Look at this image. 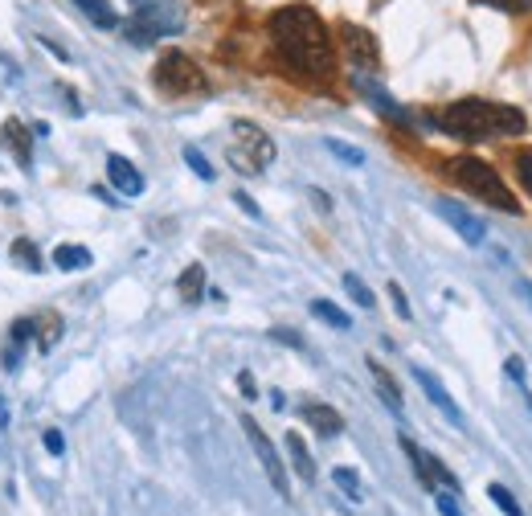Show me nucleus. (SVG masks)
Returning <instances> with one entry per match:
<instances>
[{
  "label": "nucleus",
  "instance_id": "nucleus-1",
  "mask_svg": "<svg viewBox=\"0 0 532 516\" xmlns=\"http://www.w3.org/2000/svg\"><path fill=\"white\" fill-rule=\"evenodd\" d=\"M271 41L287 74L303 82H328L336 74L332 33L312 5H283L271 17Z\"/></svg>",
  "mask_w": 532,
  "mask_h": 516
},
{
  "label": "nucleus",
  "instance_id": "nucleus-2",
  "mask_svg": "<svg viewBox=\"0 0 532 516\" xmlns=\"http://www.w3.org/2000/svg\"><path fill=\"white\" fill-rule=\"evenodd\" d=\"M434 123L463 144L512 140V136H524V127H528L520 107H508V103H496V99H459L451 107H442Z\"/></svg>",
  "mask_w": 532,
  "mask_h": 516
},
{
  "label": "nucleus",
  "instance_id": "nucleus-3",
  "mask_svg": "<svg viewBox=\"0 0 532 516\" xmlns=\"http://www.w3.org/2000/svg\"><path fill=\"white\" fill-rule=\"evenodd\" d=\"M442 168H447V177H451L455 185H463V189L475 193L479 201L496 205L500 213H520V201L512 197V189L504 185V177H500V172L487 164V160H479V156H455V160H447Z\"/></svg>",
  "mask_w": 532,
  "mask_h": 516
},
{
  "label": "nucleus",
  "instance_id": "nucleus-4",
  "mask_svg": "<svg viewBox=\"0 0 532 516\" xmlns=\"http://www.w3.org/2000/svg\"><path fill=\"white\" fill-rule=\"evenodd\" d=\"M152 82H156V91L168 95V99H189V95H205L209 91L205 70L189 54H181V50H164L160 54Z\"/></svg>",
  "mask_w": 532,
  "mask_h": 516
},
{
  "label": "nucleus",
  "instance_id": "nucleus-5",
  "mask_svg": "<svg viewBox=\"0 0 532 516\" xmlns=\"http://www.w3.org/2000/svg\"><path fill=\"white\" fill-rule=\"evenodd\" d=\"M234 140H230V148H226V156H230V164L242 172V177H258L262 168H271L275 164V140L262 132L258 123H246V119H238L234 127Z\"/></svg>",
  "mask_w": 532,
  "mask_h": 516
},
{
  "label": "nucleus",
  "instance_id": "nucleus-6",
  "mask_svg": "<svg viewBox=\"0 0 532 516\" xmlns=\"http://www.w3.org/2000/svg\"><path fill=\"white\" fill-rule=\"evenodd\" d=\"M242 430H246V439H250V447H254V455H258V463H262V471H266V480H271V488L283 496V500H291V484H287V467H283V459H279V451H275V443L266 439V430L254 422V418H242Z\"/></svg>",
  "mask_w": 532,
  "mask_h": 516
},
{
  "label": "nucleus",
  "instance_id": "nucleus-7",
  "mask_svg": "<svg viewBox=\"0 0 532 516\" xmlns=\"http://www.w3.org/2000/svg\"><path fill=\"white\" fill-rule=\"evenodd\" d=\"M340 46H344V54L352 58L357 70H381V46H377V37L369 29L340 21Z\"/></svg>",
  "mask_w": 532,
  "mask_h": 516
},
{
  "label": "nucleus",
  "instance_id": "nucleus-8",
  "mask_svg": "<svg viewBox=\"0 0 532 516\" xmlns=\"http://www.w3.org/2000/svg\"><path fill=\"white\" fill-rule=\"evenodd\" d=\"M402 451L410 455V463H414V476L422 480V488H426V492H438V488H447V492H455V496H459V480H455L451 471L442 467V463H438L434 455H426V451H422L418 443H410L406 435H402Z\"/></svg>",
  "mask_w": 532,
  "mask_h": 516
},
{
  "label": "nucleus",
  "instance_id": "nucleus-9",
  "mask_svg": "<svg viewBox=\"0 0 532 516\" xmlns=\"http://www.w3.org/2000/svg\"><path fill=\"white\" fill-rule=\"evenodd\" d=\"M434 209H438V218H442V222H451V226H455V234H459L467 246H479V242H483V222L475 218L471 209H463L459 201H447V197H442Z\"/></svg>",
  "mask_w": 532,
  "mask_h": 516
},
{
  "label": "nucleus",
  "instance_id": "nucleus-10",
  "mask_svg": "<svg viewBox=\"0 0 532 516\" xmlns=\"http://www.w3.org/2000/svg\"><path fill=\"white\" fill-rule=\"evenodd\" d=\"M352 86H357V91H361V95H365V99H369V103H373V107H377L385 119L402 123V127H414V115H410L406 107H397V103H393V99L381 91V86H377L373 78H365V74H352Z\"/></svg>",
  "mask_w": 532,
  "mask_h": 516
},
{
  "label": "nucleus",
  "instance_id": "nucleus-11",
  "mask_svg": "<svg viewBox=\"0 0 532 516\" xmlns=\"http://www.w3.org/2000/svg\"><path fill=\"white\" fill-rule=\"evenodd\" d=\"M299 414H303V422L312 426L316 435H324V439H336L340 430H344V414H340L336 406H328V402H303Z\"/></svg>",
  "mask_w": 532,
  "mask_h": 516
},
{
  "label": "nucleus",
  "instance_id": "nucleus-12",
  "mask_svg": "<svg viewBox=\"0 0 532 516\" xmlns=\"http://www.w3.org/2000/svg\"><path fill=\"white\" fill-rule=\"evenodd\" d=\"M107 181H111L115 193H123V197H140V193H144L140 168L131 164L127 156H107Z\"/></svg>",
  "mask_w": 532,
  "mask_h": 516
},
{
  "label": "nucleus",
  "instance_id": "nucleus-13",
  "mask_svg": "<svg viewBox=\"0 0 532 516\" xmlns=\"http://www.w3.org/2000/svg\"><path fill=\"white\" fill-rule=\"evenodd\" d=\"M414 381L422 385V390H426V398H430V402H434V406H438L442 414H447V418H451L455 426H467V418H463V410L455 406V398H451L447 390H442V381H438V377H434L430 369H422V365H418V369H414Z\"/></svg>",
  "mask_w": 532,
  "mask_h": 516
},
{
  "label": "nucleus",
  "instance_id": "nucleus-14",
  "mask_svg": "<svg viewBox=\"0 0 532 516\" xmlns=\"http://www.w3.org/2000/svg\"><path fill=\"white\" fill-rule=\"evenodd\" d=\"M29 336H33V320H17L13 328H9V340H5V369L13 373L17 365H21V357H25V344H29Z\"/></svg>",
  "mask_w": 532,
  "mask_h": 516
},
{
  "label": "nucleus",
  "instance_id": "nucleus-15",
  "mask_svg": "<svg viewBox=\"0 0 532 516\" xmlns=\"http://www.w3.org/2000/svg\"><path fill=\"white\" fill-rule=\"evenodd\" d=\"M369 373H373V381H377V390H381V402L393 410V414H402V390H397V381L389 377V369L377 361V357H369Z\"/></svg>",
  "mask_w": 532,
  "mask_h": 516
},
{
  "label": "nucleus",
  "instance_id": "nucleus-16",
  "mask_svg": "<svg viewBox=\"0 0 532 516\" xmlns=\"http://www.w3.org/2000/svg\"><path fill=\"white\" fill-rule=\"evenodd\" d=\"M5 144H9V152H13L25 168L33 164V136H29V127H25V123H17V119L5 123Z\"/></svg>",
  "mask_w": 532,
  "mask_h": 516
},
{
  "label": "nucleus",
  "instance_id": "nucleus-17",
  "mask_svg": "<svg viewBox=\"0 0 532 516\" xmlns=\"http://www.w3.org/2000/svg\"><path fill=\"white\" fill-rule=\"evenodd\" d=\"M287 455H291V467L299 471V480H303V484H316V463H312V451H307V443L295 435V430L287 435Z\"/></svg>",
  "mask_w": 532,
  "mask_h": 516
},
{
  "label": "nucleus",
  "instance_id": "nucleus-18",
  "mask_svg": "<svg viewBox=\"0 0 532 516\" xmlns=\"http://www.w3.org/2000/svg\"><path fill=\"white\" fill-rule=\"evenodd\" d=\"M176 295H181L185 304H197V299L205 295V267H201V263L185 267V275L176 279Z\"/></svg>",
  "mask_w": 532,
  "mask_h": 516
},
{
  "label": "nucleus",
  "instance_id": "nucleus-19",
  "mask_svg": "<svg viewBox=\"0 0 532 516\" xmlns=\"http://www.w3.org/2000/svg\"><path fill=\"white\" fill-rule=\"evenodd\" d=\"M95 258H91V250L86 246H58L54 250V267H62V271H82V267H91Z\"/></svg>",
  "mask_w": 532,
  "mask_h": 516
},
{
  "label": "nucleus",
  "instance_id": "nucleus-20",
  "mask_svg": "<svg viewBox=\"0 0 532 516\" xmlns=\"http://www.w3.org/2000/svg\"><path fill=\"white\" fill-rule=\"evenodd\" d=\"M41 332H37V349L41 353H50L54 349V344L62 340V316L58 312H50V316H41V320H33Z\"/></svg>",
  "mask_w": 532,
  "mask_h": 516
},
{
  "label": "nucleus",
  "instance_id": "nucleus-21",
  "mask_svg": "<svg viewBox=\"0 0 532 516\" xmlns=\"http://www.w3.org/2000/svg\"><path fill=\"white\" fill-rule=\"evenodd\" d=\"M74 5H78L86 17H91L99 29H115V25H119V17H115V9L107 5V0H74Z\"/></svg>",
  "mask_w": 532,
  "mask_h": 516
},
{
  "label": "nucleus",
  "instance_id": "nucleus-22",
  "mask_svg": "<svg viewBox=\"0 0 532 516\" xmlns=\"http://www.w3.org/2000/svg\"><path fill=\"white\" fill-rule=\"evenodd\" d=\"M9 254H13V263H21L29 275H37V271H41V250H37L29 238H17Z\"/></svg>",
  "mask_w": 532,
  "mask_h": 516
},
{
  "label": "nucleus",
  "instance_id": "nucleus-23",
  "mask_svg": "<svg viewBox=\"0 0 532 516\" xmlns=\"http://www.w3.org/2000/svg\"><path fill=\"white\" fill-rule=\"evenodd\" d=\"M332 484L348 496V500H365V488H361V476H357V471H352V467H336L332 471Z\"/></svg>",
  "mask_w": 532,
  "mask_h": 516
},
{
  "label": "nucleus",
  "instance_id": "nucleus-24",
  "mask_svg": "<svg viewBox=\"0 0 532 516\" xmlns=\"http://www.w3.org/2000/svg\"><path fill=\"white\" fill-rule=\"evenodd\" d=\"M312 316H316V320H324V324H332V328H340V332H348V328H352L348 312H340L336 304H328V299H316V304H312Z\"/></svg>",
  "mask_w": 532,
  "mask_h": 516
},
{
  "label": "nucleus",
  "instance_id": "nucleus-25",
  "mask_svg": "<svg viewBox=\"0 0 532 516\" xmlns=\"http://www.w3.org/2000/svg\"><path fill=\"white\" fill-rule=\"evenodd\" d=\"M487 496H492V504H496L504 516H524V508L516 504V496H512L504 484H487Z\"/></svg>",
  "mask_w": 532,
  "mask_h": 516
},
{
  "label": "nucleus",
  "instance_id": "nucleus-26",
  "mask_svg": "<svg viewBox=\"0 0 532 516\" xmlns=\"http://www.w3.org/2000/svg\"><path fill=\"white\" fill-rule=\"evenodd\" d=\"M344 291H348L352 299H357L361 308H377V299H373V291L365 287V279H357V275H352V271L344 275Z\"/></svg>",
  "mask_w": 532,
  "mask_h": 516
},
{
  "label": "nucleus",
  "instance_id": "nucleus-27",
  "mask_svg": "<svg viewBox=\"0 0 532 516\" xmlns=\"http://www.w3.org/2000/svg\"><path fill=\"white\" fill-rule=\"evenodd\" d=\"M483 9H500V13H532V0H475Z\"/></svg>",
  "mask_w": 532,
  "mask_h": 516
},
{
  "label": "nucleus",
  "instance_id": "nucleus-28",
  "mask_svg": "<svg viewBox=\"0 0 532 516\" xmlns=\"http://www.w3.org/2000/svg\"><path fill=\"white\" fill-rule=\"evenodd\" d=\"M324 148H328L332 156H340L344 164H365V152H361V148H352V144H340V140H328Z\"/></svg>",
  "mask_w": 532,
  "mask_h": 516
},
{
  "label": "nucleus",
  "instance_id": "nucleus-29",
  "mask_svg": "<svg viewBox=\"0 0 532 516\" xmlns=\"http://www.w3.org/2000/svg\"><path fill=\"white\" fill-rule=\"evenodd\" d=\"M389 299H393V312H397V316H402V320H414V312H410V299H406L402 283H389Z\"/></svg>",
  "mask_w": 532,
  "mask_h": 516
},
{
  "label": "nucleus",
  "instance_id": "nucleus-30",
  "mask_svg": "<svg viewBox=\"0 0 532 516\" xmlns=\"http://www.w3.org/2000/svg\"><path fill=\"white\" fill-rule=\"evenodd\" d=\"M185 160H189V168L197 172V177H201V181H213V168H209V160H205V156H201V152H197L193 144L185 148Z\"/></svg>",
  "mask_w": 532,
  "mask_h": 516
},
{
  "label": "nucleus",
  "instance_id": "nucleus-31",
  "mask_svg": "<svg viewBox=\"0 0 532 516\" xmlns=\"http://www.w3.org/2000/svg\"><path fill=\"white\" fill-rule=\"evenodd\" d=\"M516 177H520V185L532 193V148L516 152Z\"/></svg>",
  "mask_w": 532,
  "mask_h": 516
},
{
  "label": "nucleus",
  "instance_id": "nucleus-32",
  "mask_svg": "<svg viewBox=\"0 0 532 516\" xmlns=\"http://www.w3.org/2000/svg\"><path fill=\"white\" fill-rule=\"evenodd\" d=\"M434 508H438L442 516H463V508L455 504V492H447V488H438V492H434Z\"/></svg>",
  "mask_w": 532,
  "mask_h": 516
},
{
  "label": "nucleus",
  "instance_id": "nucleus-33",
  "mask_svg": "<svg viewBox=\"0 0 532 516\" xmlns=\"http://www.w3.org/2000/svg\"><path fill=\"white\" fill-rule=\"evenodd\" d=\"M46 451H50V455H62V451H66V439H62V430H54V426L46 430Z\"/></svg>",
  "mask_w": 532,
  "mask_h": 516
},
{
  "label": "nucleus",
  "instance_id": "nucleus-34",
  "mask_svg": "<svg viewBox=\"0 0 532 516\" xmlns=\"http://www.w3.org/2000/svg\"><path fill=\"white\" fill-rule=\"evenodd\" d=\"M504 369H508V377H512V381H520V385L528 381V369H524V361H520V357H508V361H504Z\"/></svg>",
  "mask_w": 532,
  "mask_h": 516
},
{
  "label": "nucleus",
  "instance_id": "nucleus-35",
  "mask_svg": "<svg viewBox=\"0 0 532 516\" xmlns=\"http://www.w3.org/2000/svg\"><path fill=\"white\" fill-rule=\"evenodd\" d=\"M271 336H275V340H283V344H291V349H303V336H299V332H291V328H275Z\"/></svg>",
  "mask_w": 532,
  "mask_h": 516
},
{
  "label": "nucleus",
  "instance_id": "nucleus-36",
  "mask_svg": "<svg viewBox=\"0 0 532 516\" xmlns=\"http://www.w3.org/2000/svg\"><path fill=\"white\" fill-rule=\"evenodd\" d=\"M234 201H238V209H246V213H250V218H262V213H258V205H254L246 193H234Z\"/></svg>",
  "mask_w": 532,
  "mask_h": 516
},
{
  "label": "nucleus",
  "instance_id": "nucleus-37",
  "mask_svg": "<svg viewBox=\"0 0 532 516\" xmlns=\"http://www.w3.org/2000/svg\"><path fill=\"white\" fill-rule=\"evenodd\" d=\"M238 385H242V394H246V398H258V390H254V377H250V373H238Z\"/></svg>",
  "mask_w": 532,
  "mask_h": 516
},
{
  "label": "nucleus",
  "instance_id": "nucleus-38",
  "mask_svg": "<svg viewBox=\"0 0 532 516\" xmlns=\"http://www.w3.org/2000/svg\"><path fill=\"white\" fill-rule=\"evenodd\" d=\"M312 201H316V205H320V209H324V213H328V209H332V201H328V193H320V189H312Z\"/></svg>",
  "mask_w": 532,
  "mask_h": 516
},
{
  "label": "nucleus",
  "instance_id": "nucleus-39",
  "mask_svg": "<svg viewBox=\"0 0 532 516\" xmlns=\"http://www.w3.org/2000/svg\"><path fill=\"white\" fill-rule=\"evenodd\" d=\"M520 291L528 295V308H532V279H524V283H520Z\"/></svg>",
  "mask_w": 532,
  "mask_h": 516
}]
</instances>
